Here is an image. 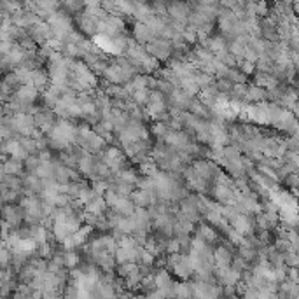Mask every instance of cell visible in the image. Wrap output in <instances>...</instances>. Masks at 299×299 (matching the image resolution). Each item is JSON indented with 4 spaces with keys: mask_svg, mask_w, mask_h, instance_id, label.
Returning <instances> with one entry per match:
<instances>
[{
    "mask_svg": "<svg viewBox=\"0 0 299 299\" xmlns=\"http://www.w3.org/2000/svg\"><path fill=\"white\" fill-rule=\"evenodd\" d=\"M77 135H79V126L72 124L70 119L60 118L56 126L48 133V143L56 153H61L77 142Z\"/></svg>",
    "mask_w": 299,
    "mask_h": 299,
    "instance_id": "cell-1",
    "label": "cell"
},
{
    "mask_svg": "<svg viewBox=\"0 0 299 299\" xmlns=\"http://www.w3.org/2000/svg\"><path fill=\"white\" fill-rule=\"evenodd\" d=\"M77 143L83 147L89 154H102L107 149V140L100 137L95 131V128H79V135H77Z\"/></svg>",
    "mask_w": 299,
    "mask_h": 299,
    "instance_id": "cell-2",
    "label": "cell"
},
{
    "mask_svg": "<svg viewBox=\"0 0 299 299\" xmlns=\"http://www.w3.org/2000/svg\"><path fill=\"white\" fill-rule=\"evenodd\" d=\"M168 108H170L168 95L158 91V89H153V91H151L149 102H147V105H145V114L159 121L163 116L168 114Z\"/></svg>",
    "mask_w": 299,
    "mask_h": 299,
    "instance_id": "cell-3",
    "label": "cell"
},
{
    "mask_svg": "<svg viewBox=\"0 0 299 299\" xmlns=\"http://www.w3.org/2000/svg\"><path fill=\"white\" fill-rule=\"evenodd\" d=\"M116 137H118V142L121 143L123 147L142 140V138H149L147 137V130H145V126H143V123L135 121V119H131V121L128 123V126L124 128L123 131H119Z\"/></svg>",
    "mask_w": 299,
    "mask_h": 299,
    "instance_id": "cell-4",
    "label": "cell"
},
{
    "mask_svg": "<svg viewBox=\"0 0 299 299\" xmlns=\"http://www.w3.org/2000/svg\"><path fill=\"white\" fill-rule=\"evenodd\" d=\"M145 49L153 54L156 60L159 61H170L173 54V42L170 39H163V37H156L153 42L145 46Z\"/></svg>",
    "mask_w": 299,
    "mask_h": 299,
    "instance_id": "cell-5",
    "label": "cell"
},
{
    "mask_svg": "<svg viewBox=\"0 0 299 299\" xmlns=\"http://www.w3.org/2000/svg\"><path fill=\"white\" fill-rule=\"evenodd\" d=\"M166 7H168L170 19L188 25V19L193 13V6L188 0H168V2H166Z\"/></svg>",
    "mask_w": 299,
    "mask_h": 299,
    "instance_id": "cell-6",
    "label": "cell"
},
{
    "mask_svg": "<svg viewBox=\"0 0 299 299\" xmlns=\"http://www.w3.org/2000/svg\"><path fill=\"white\" fill-rule=\"evenodd\" d=\"M58 118H60V116H58L56 112L53 110V108H48V107H42L41 110L37 112V114H33L37 130L44 131L46 135H48L49 131H51L54 126H56Z\"/></svg>",
    "mask_w": 299,
    "mask_h": 299,
    "instance_id": "cell-7",
    "label": "cell"
},
{
    "mask_svg": "<svg viewBox=\"0 0 299 299\" xmlns=\"http://www.w3.org/2000/svg\"><path fill=\"white\" fill-rule=\"evenodd\" d=\"M102 159L110 166V170L114 173H118L119 170H123L124 166H126V153H123L119 147L108 145L102 153Z\"/></svg>",
    "mask_w": 299,
    "mask_h": 299,
    "instance_id": "cell-8",
    "label": "cell"
},
{
    "mask_svg": "<svg viewBox=\"0 0 299 299\" xmlns=\"http://www.w3.org/2000/svg\"><path fill=\"white\" fill-rule=\"evenodd\" d=\"M178 207H180V212L184 213L189 220H193V222H196V224L201 220V212H200V208H198L196 194L189 193L188 196H184L178 201Z\"/></svg>",
    "mask_w": 299,
    "mask_h": 299,
    "instance_id": "cell-9",
    "label": "cell"
},
{
    "mask_svg": "<svg viewBox=\"0 0 299 299\" xmlns=\"http://www.w3.org/2000/svg\"><path fill=\"white\" fill-rule=\"evenodd\" d=\"M131 33H133V39L138 42V44L142 46H147L149 42H153L154 39H156L158 35L153 32V30L149 28V26L145 25V23L142 21H135L133 23V30H131Z\"/></svg>",
    "mask_w": 299,
    "mask_h": 299,
    "instance_id": "cell-10",
    "label": "cell"
},
{
    "mask_svg": "<svg viewBox=\"0 0 299 299\" xmlns=\"http://www.w3.org/2000/svg\"><path fill=\"white\" fill-rule=\"evenodd\" d=\"M2 175H19L25 177V165H23L21 159L18 158H4L2 163Z\"/></svg>",
    "mask_w": 299,
    "mask_h": 299,
    "instance_id": "cell-11",
    "label": "cell"
},
{
    "mask_svg": "<svg viewBox=\"0 0 299 299\" xmlns=\"http://www.w3.org/2000/svg\"><path fill=\"white\" fill-rule=\"evenodd\" d=\"M213 257H215V266L217 268H226V266H231L233 264L235 255H233V252H231V248L229 247L215 245V248H213Z\"/></svg>",
    "mask_w": 299,
    "mask_h": 299,
    "instance_id": "cell-12",
    "label": "cell"
},
{
    "mask_svg": "<svg viewBox=\"0 0 299 299\" xmlns=\"http://www.w3.org/2000/svg\"><path fill=\"white\" fill-rule=\"evenodd\" d=\"M198 98H200L201 102H203L207 107L215 108V105H217V100L220 98V93H219V89H217L215 83L210 84V86H207V88L201 89V91L198 93Z\"/></svg>",
    "mask_w": 299,
    "mask_h": 299,
    "instance_id": "cell-13",
    "label": "cell"
},
{
    "mask_svg": "<svg viewBox=\"0 0 299 299\" xmlns=\"http://www.w3.org/2000/svg\"><path fill=\"white\" fill-rule=\"evenodd\" d=\"M196 236H200L201 240H205L207 243H210V245H215L217 242H219V235H217V231L213 229L210 224L207 222H198V231H196Z\"/></svg>",
    "mask_w": 299,
    "mask_h": 299,
    "instance_id": "cell-14",
    "label": "cell"
},
{
    "mask_svg": "<svg viewBox=\"0 0 299 299\" xmlns=\"http://www.w3.org/2000/svg\"><path fill=\"white\" fill-rule=\"evenodd\" d=\"M151 91H153V89H151L149 86H142L138 89H133V91H131V100H133L137 105L145 107L151 98Z\"/></svg>",
    "mask_w": 299,
    "mask_h": 299,
    "instance_id": "cell-15",
    "label": "cell"
},
{
    "mask_svg": "<svg viewBox=\"0 0 299 299\" xmlns=\"http://www.w3.org/2000/svg\"><path fill=\"white\" fill-rule=\"evenodd\" d=\"M37 175L42 178V180H53L54 178V159L53 161H42L37 168Z\"/></svg>",
    "mask_w": 299,
    "mask_h": 299,
    "instance_id": "cell-16",
    "label": "cell"
},
{
    "mask_svg": "<svg viewBox=\"0 0 299 299\" xmlns=\"http://www.w3.org/2000/svg\"><path fill=\"white\" fill-rule=\"evenodd\" d=\"M180 89H184L185 93H188L189 96H198V93L201 91V88L198 86V83L194 81L193 76H188V77H182L180 79Z\"/></svg>",
    "mask_w": 299,
    "mask_h": 299,
    "instance_id": "cell-17",
    "label": "cell"
},
{
    "mask_svg": "<svg viewBox=\"0 0 299 299\" xmlns=\"http://www.w3.org/2000/svg\"><path fill=\"white\" fill-rule=\"evenodd\" d=\"M236 83H233L231 79H228V77H217L215 79V86L219 89L220 96H224V98L229 100V95H231L233 88H235Z\"/></svg>",
    "mask_w": 299,
    "mask_h": 299,
    "instance_id": "cell-18",
    "label": "cell"
},
{
    "mask_svg": "<svg viewBox=\"0 0 299 299\" xmlns=\"http://www.w3.org/2000/svg\"><path fill=\"white\" fill-rule=\"evenodd\" d=\"M116 177H119L121 180L128 182V184H133L135 188H137V182L140 180V175H138L133 168H128V166H124L123 170H119V172L116 173Z\"/></svg>",
    "mask_w": 299,
    "mask_h": 299,
    "instance_id": "cell-19",
    "label": "cell"
},
{
    "mask_svg": "<svg viewBox=\"0 0 299 299\" xmlns=\"http://www.w3.org/2000/svg\"><path fill=\"white\" fill-rule=\"evenodd\" d=\"M23 165H25L26 173H35L39 165H41V158H39V154H28V156L23 159Z\"/></svg>",
    "mask_w": 299,
    "mask_h": 299,
    "instance_id": "cell-20",
    "label": "cell"
},
{
    "mask_svg": "<svg viewBox=\"0 0 299 299\" xmlns=\"http://www.w3.org/2000/svg\"><path fill=\"white\" fill-rule=\"evenodd\" d=\"M79 263H81V257L73 248L65 250V268H67V270H73Z\"/></svg>",
    "mask_w": 299,
    "mask_h": 299,
    "instance_id": "cell-21",
    "label": "cell"
},
{
    "mask_svg": "<svg viewBox=\"0 0 299 299\" xmlns=\"http://www.w3.org/2000/svg\"><path fill=\"white\" fill-rule=\"evenodd\" d=\"M173 296L191 297L193 296V285L191 283H178V285L173 287Z\"/></svg>",
    "mask_w": 299,
    "mask_h": 299,
    "instance_id": "cell-22",
    "label": "cell"
}]
</instances>
